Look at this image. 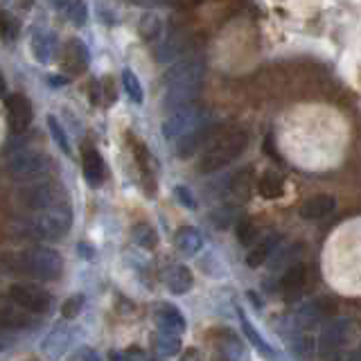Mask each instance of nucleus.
Segmentation results:
<instances>
[{"mask_svg": "<svg viewBox=\"0 0 361 361\" xmlns=\"http://www.w3.org/2000/svg\"><path fill=\"white\" fill-rule=\"evenodd\" d=\"M264 154L274 158V161H280V154L276 152V142H274V135L271 133L264 138Z\"/></svg>", "mask_w": 361, "mask_h": 361, "instance_id": "nucleus-40", "label": "nucleus"}, {"mask_svg": "<svg viewBox=\"0 0 361 361\" xmlns=\"http://www.w3.org/2000/svg\"><path fill=\"white\" fill-rule=\"evenodd\" d=\"M248 300H253V305L257 310H262V302H259V298L255 296V291H248Z\"/></svg>", "mask_w": 361, "mask_h": 361, "instance_id": "nucleus-47", "label": "nucleus"}, {"mask_svg": "<svg viewBox=\"0 0 361 361\" xmlns=\"http://www.w3.org/2000/svg\"><path fill=\"white\" fill-rule=\"evenodd\" d=\"M165 285L176 296H183L195 285V276L185 264H172L165 271Z\"/></svg>", "mask_w": 361, "mask_h": 361, "instance_id": "nucleus-18", "label": "nucleus"}, {"mask_svg": "<svg viewBox=\"0 0 361 361\" xmlns=\"http://www.w3.org/2000/svg\"><path fill=\"white\" fill-rule=\"evenodd\" d=\"M122 88H124V93H127V97L133 102V104L140 106L145 102L142 84L138 82V77H135V73L131 71V68H124V71H122Z\"/></svg>", "mask_w": 361, "mask_h": 361, "instance_id": "nucleus-29", "label": "nucleus"}, {"mask_svg": "<svg viewBox=\"0 0 361 361\" xmlns=\"http://www.w3.org/2000/svg\"><path fill=\"white\" fill-rule=\"evenodd\" d=\"M138 32H140V37H142L145 41H156L158 37H161V32H163V20H161V16H156L154 11H149V14H145V16L140 18Z\"/></svg>", "mask_w": 361, "mask_h": 361, "instance_id": "nucleus-31", "label": "nucleus"}, {"mask_svg": "<svg viewBox=\"0 0 361 361\" xmlns=\"http://www.w3.org/2000/svg\"><path fill=\"white\" fill-rule=\"evenodd\" d=\"M50 3H52L56 9H61V7H66V5H68V0H50Z\"/></svg>", "mask_w": 361, "mask_h": 361, "instance_id": "nucleus-49", "label": "nucleus"}, {"mask_svg": "<svg viewBox=\"0 0 361 361\" xmlns=\"http://www.w3.org/2000/svg\"><path fill=\"white\" fill-rule=\"evenodd\" d=\"M73 341V332H71V327L68 325H54L50 334L43 338V343H41V350H43V355L45 357H61L68 345H71Z\"/></svg>", "mask_w": 361, "mask_h": 361, "instance_id": "nucleus-15", "label": "nucleus"}, {"mask_svg": "<svg viewBox=\"0 0 361 361\" xmlns=\"http://www.w3.org/2000/svg\"><path fill=\"white\" fill-rule=\"evenodd\" d=\"M90 63V50L88 45L82 39H71L63 50V59H61V68L63 73H71V75H79L84 73Z\"/></svg>", "mask_w": 361, "mask_h": 361, "instance_id": "nucleus-11", "label": "nucleus"}, {"mask_svg": "<svg viewBox=\"0 0 361 361\" xmlns=\"http://www.w3.org/2000/svg\"><path fill=\"white\" fill-rule=\"evenodd\" d=\"M0 32H3V39L5 43L9 41H14L18 37V32H20V23L16 16H11L7 9H3V14H0Z\"/></svg>", "mask_w": 361, "mask_h": 361, "instance_id": "nucleus-35", "label": "nucleus"}, {"mask_svg": "<svg viewBox=\"0 0 361 361\" xmlns=\"http://www.w3.org/2000/svg\"><path fill=\"white\" fill-rule=\"evenodd\" d=\"M77 248H79V255H82L84 259H95V246H93V244L82 242Z\"/></svg>", "mask_w": 361, "mask_h": 361, "instance_id": "nucleus-42", "label": "nucleus"}, {"mask_svg": "<svg viewBox=\"0 0 361 361\" xmlns=\"http://www.w3.org/2000/svg\"><path fill=\"white\" fill-rule=\"evenodd\" d=\"M300 251H302V246H300V244H293L291 248H287V251H282V253H280V257H276V259H274V267H276V269H280L285 262H291L293 257H298L296 253H300Z\"/></svg>", "mask_w": 361, "mask_h": 361, "instance_id": "nucleus-39", "label": "nucleus"}, {"mask_svg": "<svg viewBox=\"0 0 361 361\" xmlns=\"http://www.w3.org/2000/svg\"><path fill=\"white\" fill-rule=\"evenodd\" d=\"M203 75H206V61L201 56H188V59L176 61L163 77L165 84V111H176L190 106L199 97Z\"/></svg>", "mask_w": 361, "mask_h": 361, "instance_id": "nucleus-1", "label": "nucleus"}, {"mask_svg": "<svg viewBox=\"0 0 361 361\" xmlns=\"http://www.w3.org/2000/svg\"><path fill=\"white\" fill-rule=\"evenodd\" d=\"M248 147V133L242 129H231L221 135H217L210 145L206 154L199 161V172L201 174H212L217 169H224L226 165H231L237 161Z\"/></svg>", "mask_w": 361, "mask_h": 361, "instance_id": "nucleus-4", "label": "nucleus"}, {"mask_svg": "<svg viewBox=\"0 0 361 361\" xmlns=\"http://www.w3.org/2000/svg\"><path fill=\"white\" fill-rule=\"evenodd\" d=\"M305 280H307V267L305 264H291L285 269V274L280 278V287L289 291V293H296L305 287Z\"/></svg>", "mask_w": 361, "mask_h": 361, "instance_id": "nucleus-25", "label": "nucleus"}, {"mask_svg": "<svg viewBox=\"0 0 361 361\" xmlns=\"http://www.w3.org/2000/svg\"><path fill=\"white\" fill-rule=\"evenodd\" d=\"M129 5H135V7H158V5H167L172 3V0H127Z\"/></svg>", "mask_w": 361, "mask_h": 361, "instance_id": "nucleus-41", "label": "nucleus"}, {"mask_svg": "<svg viewBox=\"0 0 361 361\" xmlns=\"http://www.w3.org/2000/svg\"><path fill=\"white\" fill-rule=\"evenodd\" d=\"M7 298L23 305V307L34 312V314L48 312L50 302H52L50 293L45 291L43 287H37V285H11L9 291H7Z\"/></svg>", "mask_w": 361, "mask_h": 361, "instance_id": "nucleus-9", "label": "nucleus"}, {"mask_svg": "<svg viewBox=\"0 0 361 361\" xmlns=\"http://www.w3.org/2000/svg\"><path fill=\"white\" fill-rule=\"evenodd\" d=\"M5 269L9 274L30 276L34 280L52 282L63 274V257L48 246H32L20 253L5 255Z\"/></svg>", "mask_w": 361, "mask_h": 361, "instance_id": "nucleus-2", "label": "nucleus"}, {"mask_svg": "<svg viewBox=\"0 0 361 361\" xmlns=\"http://www.w3.org/2000/svg\"><path fill=\"white\" fill-rule=\"evenodd\" d=\"M54 158L39 149H18L14 154H7L5 172L23 183H32V180H41L54 169Z\"/></svg>", "mask_w": 361, "mask_h": 361, "instance_id": "nucleus-5", "label": "nucleus"}, {"mask_svg": "<svg viewBox=\"0 0 361 361\" xmlns=\"http://www.w3.org/2000/svg\"><path fill=\"white\" fill-rule=\"evenodd\" d=\"M353 321L350 319H338V321H332V323H327L323 327V332L319 336V345L323 353H334V350H341L345 343H348V338L350 334H353Z\"/></svg>", "mask_w": 361, "mask_h": 361, "instance_id": "nucleus-10", "label": "nucleus"}, {"mask_svg": "<svg viewBox=\"0 0 361 361\" xmlns=\"http://www.w3.org/2000/svg\"><path fill=\"white\" fill-rule=\"evenodd\" d=\"M73 228V210L68 203L50 210L30 212L27 217L14 221V233L23 240H61Z\"/></svg>", "mask_w": 361, "mask_h": 361, "instance_id": "nucleus-3", "label": "nucleus"}, {"mask_svg": "<svg viewBox=\"0 0 361 361\" xmlns=\"http://www.w3.org/2000/svg\"><path fill=\"white\" fill-rule=\"evenodd\" d=\"M104 97H106V86H104ZM116 102V93H113V86H111V79H109V104Z\"/></svg>", "mask_w": 361, "mask_h": 361, "instance_id": "nucleus-48", "label": "nucleus"}, {"mask_svg": "<svg viewBox=\"0 0 361 361\" xmlns=\"http://www.w3.org/2000/svg\"><path fill=\"white\" fill-rule=\"evenodd\" d=\"M235 233H237V240H240L244 246H251V244L257 240V228H255V224H253L251 219H248V217H244V219L237 221Z\"/></svg>", "mask_w": 361, "mask_h": 361, "instance_id": "nucleus-36", "label": "nucleus"}, {"mask_svg": "<svg viewBox=\"0 0 361 361\" xmlns=\"http://www.w3.org/2000/svg\"><path fill=\"white\" fill-rule=\"evenodd\" d=\"M131 237L142 251H152V248H156V244H158V233H156L154 226H149L147 221L135 224L133 231H131Z\"/></svg>", "mask_w": 361, "mask_h": 361, "instance_id": "nucleus-27", "label": "nucleus"}, {"mask_svg": "<svg viewBox=\"0 0 361 361\" xmlns=\"http://www.w3.org/2000/svg\"><path fill=\"white\" fill-rule=\"evenodd\" d=\"M203 244H206V240H203V235L199 228H195V226H180V228L176 231V246L180 253H185L190 257H197L201 253Z\"/></svg>", "mask_w": 361, "mask_h": 361, "instance_id": "nucleus-20", "label": "nucleus"}, {"mask_svg": "<svg viewBox=\"0 0 361 361\" xmlns=\"http://www.w3.org/2000/svg\"><path fill=\"white\" fill-rule=\"evenodd\" d=\"M251 178H253L251 169H244V172L233 176L231 183H228V192H226L228 199L235 203H244L248 199V195H251Z\"/></svg>", "mask_w": 361, "mask_h": 361, "instance_id": "nucleus-24", "label": "nucleus"}, {"mask_svg": "<svg viewBox=\"0 0 361 361\" xmlns=\"http://www.w3.org/2000/svg\"><path fill=\"white\" fill-rule=\"evenodd\" d=\"M45 124H48V131H50V135H52L54 145L59 147V149H61L63 154H71V142H68V138H66V131H63V127H61V122L56 120V118H52V116H48Z\"/></svg>", "mask_w": 361, "mask_h": 361, "instance_id": "nucleus-34", "label": "nucleus"}, {"mask_svg": "<svg viewBox=\"0 0 361 361\" xmlns=\"http://www.w3.org/2000/svg\"><path fill=\"white\" fill-rule=\"evenodd\" d=\"M133 154H135V163L140 167V174H142V180L147 185H149V192H154L152 183H154V172H152V158H149V152H147L145 145H135L133 147Z\"/></svg>", "mask_w": 361, "mask_h": 361, "instance_id": "nucleus-32", "label": "nucleus"}, {"mask_svg": "<svg viewBox=\"0 0 361 361\" xmlns=\"http://www.w3.org/2000/svg\"><path fill=\"white\" fill-rule=\"evenodd\" d=\"M327 300H312L305 305L302 310H298L296 314V323L298 327H302V330H310V327L319 325L323 321V316H327L332 310H325Z\"/></svg>", "mask_w": 361, "mask_h": 361, "instance_id": "nucleus-22", "label": "nucleus"}, {"mask_svg": "<svg viewBox=\"0 0 361 361\" xmlns=\"http://www.w3.org/2000/svg\"><path fill=\"white\" fill-rule=\"evenodd\" d=\"M75 359H97V353L95 350H90V348H84L82 353H77Z\"/></svg>", "mask_w": 361, "mask_h": 361, "instance_id": "nucleus-44", "label": "nucleus"}, {"mask_svg": "<svg viewBox=\"0 0 361 361\" xmlns=\"http://www.w3.org/2000/svg\"><path fill=\"white\" fill-rule=\"evenodd\" d=\"M257 192L264 199H280L285 195V180H282V176H278L276 172H267L257 180Z\"/></svg>", "mask_w": 361, "mask_h": 361, "instance_id": "nucleus-26", "label": "nucleus"}, {"mask_svg": "<svg viewBox=\"0 0 361 361\" xmlns=\"http://www.w3.org/2000/svg\"><path fill=\"white\" fill-rule=\"evenodd\" d=\"M90 99H93V104H99V86H97V82H90Z\"/></svg>", "mask_w": 361, "mask_h": 361, "instance_id": "nucleus-45", "label": "nucleus"}, {"mask_svg": "<svg viewBox=\"0 0 361 361\" xmlns=\"http://www.w3.org/2000/svg\"><path fill=\"white\" fill-rule=\"evenodd\" d=\"M68 79H71L68 75H66V77H50V79H48V84H50V86H63V84H68Z\"/></svg>", "mask_w": 361, "mask_h": 361, "instance_id": "nucleus-46", "label": "nucleus"}, {"mask_svg": "<svg viewBox=\"0 0 361 361\" xmlns=\"http://www.w3.org/2000/svg\"><path fill=\"white\" fill-rule=\"evenodd\" d=\"M174 195H176V199H178V203L183 208H188V210H197V199H195V195L185 188V185H178V188H174Z\"/></svg>", "mask_w": 361, "mask_h": 361, "instance_id": "nucleus-38", "label": "nucleus"}, {"mask_svg": "<svg viewBox=\"0 0 361 361\" xmlns=\"http://www.w3.org/2000/svg\"><path fill=\"white\" fill-rule=\"evenodd\" d=\"M172 3H174L176 7H180V9H192V7L201 5L203 0H172Z\"/></svg>", "mask_w": 361, "mask_h": 361, "instance_id": "nucleus-43", "label": "nucleus"}, {"mask_svg": "<svg viewBox=\"0 0 361 361\" xmlns=\"http://www.w3.org/2000/svg\"><path fill=\"white\" fill-rule=\"evenodd\" d=\"M66 16L71 18L73 25L84 27V25H86V20H88V9H86V3H84V0H68V5H66Z\"/></svg>", "mask_w": 361, "mask_h": 361, "instance_id": "nucleus-33", "label": "nucleus"}, {"mask_svg": "<svg viewBox=\"0 0 361 361\" xmlns=\"http://www.w3.org/2000/svg\"><path fill=\"white\" fill-rule=\"evenodd\" d=\"M185 50H188V37H185V34L183 32L172 34V37H167L161 43V48L156 50V61L158 63L174 61V59H178V56H183Z\"/></svg>", "mask_w": 361, "mask_h": 361, "instance_id": "nucleus-21", "label": "nucleus"}, {"mask_svg": "<svg viewBox=\"0 0 361 361\" xmlns=\"http://www.w3.org/2000/svg\"><path fill=\"white\" fill-rule=\"evenodd\" d=\"M154 348L161 357H174L180 350V334L158 330V336L154 338Z\"/></svg>", "mask_w": 361, "mask_h": 361, "instance_id": "nucleus-28", "label": "nucleus"}, {"mask_svg": "<svg viewBox=\"0 0 361 361\" xmlns=\"http://www.w3.org/2000/svg\"><path fill=\"white\" fill-rule=\"evenodd\" d=\"M82 167H84V178L88 180L90 188H99L102 183L106 180V163L102 154L95 149L93 145H86L84 147V154H82Z\"/></svg>", "mask_w": 361, "mask_h": 361, "instance_id": "nucleus-12", "label": "nucleus"}, {"mask_svg": "<svg viewBox=\"0 0 361 361\" xmlns=\"http://www.w3.org/2000/svg\"><path fill=\"white\" fill-rule=\"evenodd\" d=\"M32 52L39 63H52L59 56V41L54 32H37L32 37Z\"/></svg>", "mask_w": 361, "mask_h": 361, "instance_id": "nucleus-16", "label": "nucleus"}, {"mask_svg": "<svg viewBox=\"0 0 361 361\" xmlns=\"http://www.w3.org/2000/svg\"><path fill=\"white\" fill-rule=\"evenodd\" d=\"M278 240H280L278 235H269V237H264L262 242L253 244V246H251V251H248V255H246V264L251 267V269L262 267V264L267 262V259L271 257V253H274V248H276Z\"/></svg>", "mask_w": 361, "mask_h": 361, "instance_id": "nucleus-23", "label": "nucleus"}, {"mask_svg": "<svg viewBox=\"0 0 361 361\" xmlns=\"http://www.w3.org/2000/svg\"><path fill=\"white\" fill-rule=\"evenodd\" d=\"M336 208V199L332 195H316L307 199L300 208L302 219H323L327 214H332Z\"/></svg>", "mask_w": 361, "mask_h": 361, "instance_id": "nucleus-19", "label": "nucleus"}, {"mask_svg": "<svg viewBox=\"0 0 361 361\" xmlns=\"http://www.w3.org/2000/svg\"><path fill=\"white\" fill-rule=\"evenodd\" d=\"M212 131H214V129H212V124H206V127L195 129L192 133L183 135V138H178V140H176V156H178V158H190V156H195L197 149H201V147L210 140Z\"/></svg>", "mask_w": 361, "mask_h": 361, "instance_id": "nucleus-17", "label": "nucleus"}, {"mask_svg": "<svg viewBox=\"0 0 361 361\" xmlns=\"http://www.w3.org/2000/svg\"><path fill=\"white\" fill-rule=\"evenodd\" d=\"M84 302H86V298L82 296V293H77V296H71L66 302H63V307H61V316L66 321H73V319H77L79 314H82V310H84Z\"/></svg>", "mask_w": 361, "mask_h": 361, "instance_id": "nucleus-37", "label": "nucleus"}, {"mask_svg": "<svg viewBox=\"0 0 361 361\" xmlns=\"http://www.w3.org/2000/svg\"><path fill=\"white\" fill-rule=\"evenodd\" d=\"M237 314H240V323H242V330H244V334H246V338L251 341V345H255L259 353L262 355H271V348L267 345V341L262 338V334L257 332V327L248 321V316L244 314V310H237Z\"/></svg>", "mask_w": 361, "mask_h": 361, "instance_id": "nucleus-30", "label": "nucleus"}, {"mask_svg": "<svg viewBox=\"0 0 361 361\" xmlns=\"http://www.w3.org/2000/svg\"><path fill=\"white\" fill-rule=\"evenodd\" d=\"M156 323H158V330L163 332H172V334H183L188 321L185 316L180 314V310L172 302H161L156 307Z\"/></svg>", "mask_w": 361, "mask_h": 361, "instance_id": "nucleus-14", "label": "nucleus"}, {"mask_svg": "<svg viewBox=\"0 0 361 361\" xmlns=\"http://www.w3.org/2000/svg\"><path fill=\"white\" fill-rule=\"evenodd\" d=\"M0 321H3L5 330H27L34 323V312L25 310L23 305L14 302L11 298H7L3 302V310H0Z\"/></svg>", "mask_w": 361, "mask_h": 361, "instance_id": "nucleus-13", "label": "nucleus"}, {"mask_svg": "<svg viewBox=\"0 0 361 361\" xmlns=\"http://www.w3.org/2000/svg\"><path fill=\"white\" fill-rule=\"evenodd\" d=\"M210 111L206 106H183V109H176L169 113V118L163 122V133L167 140H178L183 135L192 133L195 129H201L210 124Z\"/></svg>", "mask_w": 361, "mask_h": 361, "instance_id": "nucleus-7", "label": "nucleus"}, {"mask_svg": "<svg viewBox=\"0 0 361 361\" xmlns=\"http://www.w3.org/2000/svg\"><path fill=\"white\" fill-rule=\"evenodd\" d=\"M5 111H7V124L9 131L14 135H23L27 133L34 120V111H32V102L23 95V93H14L5 97Z\"/></svg>", "mask_w": 361, "mask_h": 361, "instance_id": "nucleus-8", "label": "nucleus"}, {"mask_svg": "<svg viewBox=\"0 0 361 361\" xmlns=\"http://www.w3.org/2000/svg\"><path fill=\"white\" fill-rule=\"evenodd\" d=\"M16 199L20 203V208H25L27 212H41L68 203L66 190L56 180H41V183H34L32 180L30 185L18 190Z\"/></svg>", "mask_w": 361, "mask_h": 361, "instance_id": "nucleus-6", "label": "nucleus"}]
</instances>
